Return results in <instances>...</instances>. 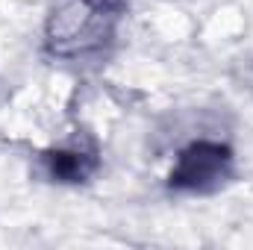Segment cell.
<instances>
[{"label": "cell", "mask_w": 253, "mask_h": 250, "mask_svg": "<svg viewBox=\"0 0 253 250\" xmlns=\"http://www.w3.org/2000/svg\"><path fill=\"white\" fill-rule=\"evenodd\" d=\"M121 9V0H62L47 21V47L56 56H83L103 47Z\"/></svg>", "instance_id": "1"}, {"label": "cell", "mask_w": 253, "mask_h": 250, "mask_svg": "<svg viewBox=\"0 0 253 250\" xmlns=\"http://www.w3.org/2000/svg\"><path fill=\"white\" fill-rule=\"evenodd\" d=\"M233 156L224 144H191L180 153L177 168L171 171V188L180 191H212L230 177Z\"/></svg>", "instance_id": "2"}, {"label": "cell", "mask_w": 253, "mask_h": 250, "mask_svg": "<svg viewBox=\"0 0 253 250\" xmlns=\"http://www.w3.org/2000/svg\"><path fill=\"white\" fill-rule=\"evenodd\" d=\"M50 165H53V177L74 183V180H83L94 168V159L91 156H83V153H53L50 156Z\"/></svg>", "instance_id": "3"}]
</instances>
